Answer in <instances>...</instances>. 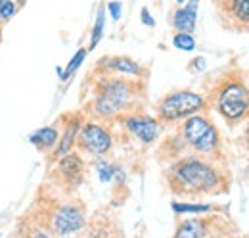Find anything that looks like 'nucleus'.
<instances>
[{"label": "nucleus", "instance_id": "2", "mask_svg": "<svg viewBox=\"0 0 249 238\" xmlns=\"http://www.w3.org/2000/svg\"><path fill=\"white\" fill-rule=\"evenodd\" d=\"M140 92V85L136 81L124 77H102L96 85L94 98L90 102V114L96 119H113L126 116L132 110V102Z\"/></svg>", "mask_w": 249, "mask_h": 238}, {"label": "nucleus", "instance_id": "17", "mask_svg": "<svg viewBox=\"0 0 249 238\" xmlns=\"http://www.w3.org/2000/svg\"><path fill=\"white\" fill-rule=\"evenodd\" d=\"M85 58H87V50L85 48H81L73 58H71V61L67 63V67H65V71H60V77H62V81H67L79 67H81V63L85 61Z\"/></svg>", "mask_w": 249, "mask_h": 238}, {"label": "nucleus", "instance_id": "5", "mask_svg": "<svg viewBox=\"0 0 249 238\" xmlns=\"http://www.w3.org/2000/svg\"><path fill=\"white\" fill-rule=\"evenodd\" d=\"M182 142L201 156H213L220 146V135L207 116H192L180 129Z\"/></svg>", "mask_w": 249, "mask_h": 238}, {"label": "nucleus", "instance_id": "27", "mask_svg": "<svg viewBox=\"0 0 249 238\" xmlns=\"http://www.w3.org/2000/svg\"><path fill=\"white\" fill-rule=\"evenodd\" d=\"M248 140H249V133H248Z\"/></svg>", "mask_w": 249, "mask_h": 238}, {"label": "nucleus", "instance_id": "16", "mask_svg": "<svg viewBox=\"0 0 249 238\" xmlns=\"http://www.w3.org/2000/svg\"><path fill=\"white\" fill-rule=\"evenodd\" d=\"M29 140L38 150H44L46 152V150L54 148L60 142V135H58V129L56 127H42L36 133H33L31 137H29Z\"/></svg>", "mask_w": 249, "mask_h": 238}, {"label": "nucleus", "instance_id": "3", "mask_svg": "<svg viewBox=\"0 0 249 238\" xmlns=\"http://www.w3.org/2000/svg\"><path fill=\"white\" fill-rule=\"evenodd\" d=\"M213 106L230 123L249 118V87L242 77H226L213 92Z\"/></svg>", "mask_w": 249, "mask_h": 238}, {"label": "nucleus", "instance_id": "18", "mask_svg": "<svg viewBox=\"0 0 249 238\" xmlns=\"http://www.w3.org/2000/svg\"><path fill=\"white\" fill-rule=\"evenodd\" d=\"M173 44L178 48V50H194L196 48V39L192 37V35H186V33H177L175 37H173Z\"/></svg>", "mask_w": 249, "mask_h": 238}, {"label": "nucleus", "instance_id": "22", "mask_svg": "<svg viewBox=\"0 0 249 238\" xmlns=\"http://www.w3.org/2000/svg\"><path fill=\"white\" fill-rule=\"evenodd\" d=\"M115 173H117V167H113V165H109V163H104V161L98 163V175H100V178H102L104 182H109Z\"/></svg>", "mask_w": 249, "mask_h": 238}, {"label": "nucleus", "instance_id": "9", "mask_svg": "<svg viewBox=\"0 0 249 238\" xmlns=\"http://www.w3.org/2000/svg\"><path fill=\"white\" fill-rule=\"evenodd\" d=\"M123 123L128 129V133L144 144L156 142V139L159 137V121L156 118H150L144 114H126L123 116Z\"/></svg>", "mask_w": 249, "mask_h": 238}, {"label": "nucleus", "instance_id": "8", "mask_svg": "<svg viewBox=\"0 0 249 238\" xmlns=\"http://www.w3.org/2000/svg\"><path fill=\"white\" fill-rule=\"evenodd\" d=\"M224 29L249 33V0H224L215 4Z\"/></svg>", "mask_w": 249, "mask_h": 238}, {"label": "nucleus", "instance_id": "25", "mask_svg": "<svg viewBox=\"0 0 249 238\" xmlns=\"http://www.w3.org/2000/svg\"><path fill=\"white\" fill-rule=\"evenodd\" d=\"M29 238H50V235H48V233H44L42 229H33L31 237Z\"/></svg>", "mask_w": 249, "mask_h": 238}, {"label": "nucleus", "instance_id": "11", "mask_svg": "<svg viewBox=\"0 0 249 238\" xmlns=\"http://www.w3.org/2000/svg\"><path fill=\"white\" fill-rule=\"evenodd\" d=\"M83 173H85V163L79 154L71 152L58 159V175L62 177L65 184L79 186L83 180Z\"/></svg>", "mask_w": 249, "mask_h": 238}, {"label": "nucleus", "instance_id": "1", "mask_svg": "<svg viewBox=\"0 0 249 238\" xmlns=\"http://www.w3.org/2000/svg\"><path fill=\"white\" fill-rule=\"evenodd\" d=\"M167 182L177 196L184 198L211 196L228 190V180L222 169L211 159L199 156H188L175 161L167 171Z\"/></svg>", "mask_w": 249, "mask_h": 238}, {"label": "nucleus", "instance_id": "13", "mask_svg": "<svg viewBox=\"0 0 249 238\" xmlns=\"http://www.w3.org/2000/svg\"><path fill=\"white\" fill-rule=\"evenodd\" d=\"M197 2H188L184 6H178L173 16H171V23L178 33H186L192 35V31L196 29V20H197Z\"/></svg>", "mask_w": 249, "mask_h": 238}, {"label": "nucleus", "instance_id": "6", "mask_svg": "<svg viewBox=\"0 0 249 238\" xmlns=\"http://www.w3.org/2000/svg\"><path fill=\"white\" fill-rule=\"evenodd\" d=\"M85 227H87V211L81 204L69 202L58 206L52 211L50 229L56 237L67 238L79 235L81 231H85Z\"/></svg>", "mask_w": 249, "mask_h": 238}, {"label": "nucleus", "instance_id": "7", "mask_svg": "<svg viewBox=\"0 0 249 238\" xmlns=\"http://www.w3.org/2000/svg\"><path fill=\"white\" fill-rule=\"evenodd\" d=\"M75 144L81 152H87L90 156H104L111 150L113 139L106 125H102L98 121H87V123H83Z\"/></svg>", "mask_w": 249, "mask_h": 238}, {"label": "nucleus", "instance_id": "20", "mask_svg": "<svg viewBox=\"0 0 249 238\" xmlns=\"http://www.w3.org/2000/svg\"><path fill=\"white\" fill-rule=\"evenodd\" d=\"M16 10H18V4H16V2L0 0V21L4 23V21H8V20H12L14 14H16Z\"/></svg>", "mask_w": 249, "mask_h": 238}, {"label": "nucleus", "instance_id": "24", "mask_svg": "<svg viewBox=\"0 0 249 238\" xmlns=\"http://www.w3.org/2000/svg\"><path fill=\"white\" fill-rule=\"evenodd\" d=\"M142 21H144L148 27H154V25H156V21L150 18V14H148V10H146V8L142 10Z\"/></svg>", "mask_w": 249, "mask_h": 238}, {"label": "nucleus", "instance_id": "15", "mask_svg": "<svg viewBox=\"0 0 249 238\" xmlns=\"http://www.w3.org/2000/svg\"><path fill=\"white\" fill-rule=\"evenodd\" d=\"M211 217H194L178 225L175 238H205L211 231Z\"/></svg>", "mask_w": 249, "mask_h": 238}, {"label": "nucleus", "instance_id": "23", "mask_svg": "<svg viewBox=\"0 0 249 238\" xmlns=\"http://www.w3.org/2000/svg\"><path fill=\"white\" fill-rule=\"evenodd\" d=\"M107 8L111 10V16H113V20H119V16H121V4H119V2H117V4H109Z\"/></svg>", "mask_w": 249, "mask_h": 238}, {"label": "nucleus", "instance_id": "26", "mask_svg": "<svg viewBox=\"0 0 249 238\" xmlns=\"http://www.w3.org/2000/svg\"><path fill=\"white\" fill-rule=\"evenodd\" d=\"M246 83H248V87H249V77H248V81H246Z\"/></svg>", "mask_w": 249, "mask_h": 238}, {"label": "nucleus", "instance_id": "4", "mask_svg": "<svg viewBox=\"0 0 249 238\" xmlns=\"http://www.w3.org/2000/svg\"><path fill=\"white\" fill-rule=\"evenodd\" d=\"M207 108V100L194 90H173L163 96L156 106L157 121H178L201 114Z\"/></svg>", "mask_w": 249, "mask_h": 238}, {"label": "nucleus", "instance_id": "21", "mask_svg": "<svg viewBox=\"0 0 249 238\" xmlns=\"http://www.w3.org/2000/svg\"><path fill=\"white\" fill-rule=\"evenodd\" d=\"M102 31H104V12L100 10V14H98V18H96V25H94V29H92V39H90V46H89L90 50L98 44V40L102 39Z\"/></svg>", "mask_w": 249, "mask_h": 238}, {"label": "nucleus", "instance_id": "10", "mask_svg": "<svg viewBox=\"0 0 249 238\" xmlns=\"http://www.w3.org/2000/svg\"><path fill=\"white\" fill-rule=\"evenodd\" d=\"M98 67L104 71V77L106 75H128V77H140L144 75V67L134 61L128 56H107V58H102Z\"/></svg>", "mask_w": 249, "mask_h": 238}, {"label": "nucleus", "instance_id": "19", "mask_svg": "<svg viewBox=\"0 0 249 238\" xmlns=\"http://www.w3.org/2000/svg\"><path fill=\"white\" fill-rule=\"evenodd\" d=\"M173 209L177 211V213H207V211H211V206H207V204H173Z\"/></svg>", "mask_w": 249, "mask_h": 238}, {"label": "nucleus", "instance_id": "14", "mask_svg": "<svg viewBox=\"0 0 249 238\" xmlns=\"http://www.w3.org/2000/svg\"><path fill=\"white\" fill-rule=\"evenodd\" d=\"M81 127H83V118L79 116V114H73L71 119L67 121V125H65V131H63V135L60 137V142H58V148H56V159H60L63 156H67V154H71V150L75 146V142H77V135H79V131H81Z\"/></svg>", "mask_w": 249, "mask_h": 238}, {"label": "nucleus", "instance_id": "12", "mask_svg": "<svg viewBox=\"0 0 249 238\" xmlns=\"http://www.w3.org/2000/svg\"><path fill=\"white\" fill-rule=\"evenodd\" d=\"M81 238H123V231L111 215L98 213Z\"/></svg>", "mask_w": 249, "mask_h": 238}]
</instances>
